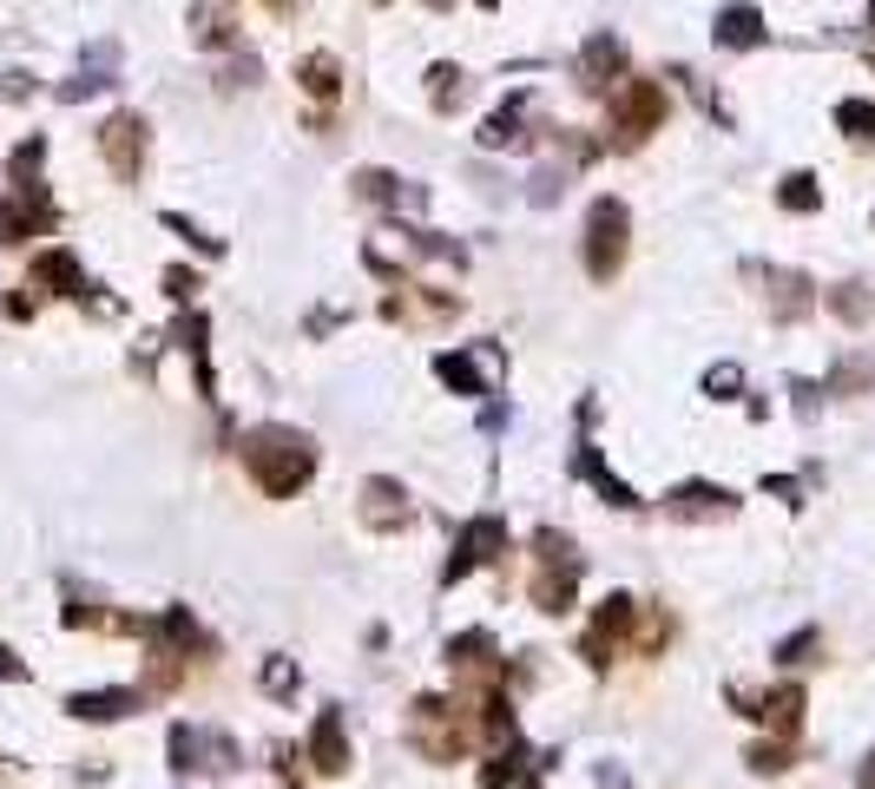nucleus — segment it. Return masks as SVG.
Returning <instances> with one entry per match:
<instances>
[{
  "label": "nucleus",
  "instance_id": "20e7f679",
  "mask_svg": "<svg viewBox=\"0 0 875 789\" xmlns=\"http://www.w3.org/2000/svg\"><path fill=\"white\" fill-rule=\"evenodd\" d=\"M494 553H507V520H494V514H481V520H468V527L455 533V553H448V566H441V579L455 586V579H468L474 566H487Z\"/></svg>",
  "mask_w": 875,
  "mask_h": 789
},
{
  "label": "nucleus",
  "instance_id": "f8f14e48",
  "mask_svg": "<svg viewBox=\"0 0 875 789\" xmlns=\"http://www.w3.org/2000/svg\"><path fill=\"white\" fill-rule=\"evenodd\" d=\"M573 474H580V481H593V487H599L619 514H639V507H646V500H639V494H632V487H626V481H619V474L593 454V448H580V454H573Z\"/></svg>",
  "mask_w": 875,
  "mask_h": 789
},
{
  "label": "nucleus",
  "instance_id": "423d86ee",
  "mask_svg": "<svg viewBox=\"0 0 875 789\" xmlns=\"http://www.w3.org/2000/svg\"><path fill=\"white\" fill-rule=\"evenodd\" d=\"M586 270L606 283L613 270H619V257H626V204H613V198H599L593 204V224H586Z\"/></svg>",
  "mask_w": 875,
  "mask_h": 789
},
{
  "label": "nucleus",
  "instance_id": "0eeeda50",
  "mask_svg": "<svg viewBox=\"0 0 875 789\" xmlns=\"http://www.w3.org/2000/svg\"><path fill=\"white\" fill-rule=\"evenodd\" d=\"M632 619H639V606H632L626 593H613V599L599 606V619H593V632L580 639V658H586L593 672H606V665H613V652L626 645V632H632Z\"/></svg>",
  "mask_w": 875,
  "mask_h": 789
},
{
  "label": "nucleus",
  "instance_id": "aec40b11",
  "mask_svg": "<svg viewBox=\"0 0 875 789\" xmlns=\"http://www.w3.org/2000/svg\"><path fill=\"white\" fill-rule=\"evenodd\" d=\"M784 204L790 211H817V178H790L784 184Z\"/></svg>",
  "mask_w": 875,
  "mask_h": 789
},
{
  "label": "nucleus",
  "instance_id": "b1692460",
  "mask_svg": "<svg viewBox=\"0 0 875 789\" xmlns=\"http://www.w3.org/2000/svg\"><path fill=\"white\" fill-rule=\"evenodd\" d=\"M863 789H875V757H870V764H863Z\"/></svg>",
  "mask_w": 875,
  "mask_h": 789
},
{
  "label": "nucleus",
  "instance_id": "1a4fd4ad",
  "mask_svg": "<svg viewBox=\"0 0 875 789\" xmlns=\"http://www.w3.org/2000/svg\"><path fill=\"white\" fill-rule=\"evenodd\" d=\"M738 705H751V718H764L777 737H797V724H804V685H784V691H771V698H751V691H731Z\"/></svg>",
  "mask_w": 875,
  "mask_h": 789
},
{
  "label": "nucleus",
  "instance_id": "f257e3e1",
  "mask_svg": "<svg viewBox=\"0 0 875 789\" xmlns=\"http://www.w3.org/2000/svg\"><path fill=\"white\" fill-rule=\"evenodd\" d=\"M244 474H250L270 500H290L296 487H310L316 448H310L296 428H250V435H244Z\"/></svg>",
  "mask_w": 875,
  "mask_h": 789
},
{
  "label": "nucleus",
  "instance_id": "7ed1b4c3",
  "mask_svg": "<svg viewBox=\"0 0 875 789\" xmlns=\"http://www.w3.org/2000/svg\"><path fill=\"white\" fill-rule=\"evenodd\" d=\"M455 711H461V705H448V698H415V711H408V744H415L428 764L468 757L474 731H468V718H455Z\"/></svg>",
  "mask_w": 875,
  "mask_h": 789
},
{
  "label": "nucleus",
  "instance_id": "9d476101",
  "mask_svg": "<svg viewBox=\"0 0 875 789\" xmlns=\"http://www.w3.org/2000/svg\"><path fill=\"white\" fill-rule=\"evenodd\" d=\"M310 764H316L323 777H343V770H349V731H343V711H323V718L310 724Z\"/></svg>",
  "mask_w": 875,
  "mask_h": 789
},
{
  "label": "nucleus",
  "instance_id": "6ab92c4d",
  "mask_svg": "<svg viewBox=\"0 0 875 789\" xmlns=\"http://www.w3.org/2000/svg\"><path fill=\"white\" fill-rule=\"evenodd\" d=\"M837 119H843V125H850L856 138H875V105H863V99H850V105H843Z\"/></svg>",
  "mask_w": 875,
  "mask_h": 789
},
{
  "label": "nucleus",
  "instance_id": "4be33fe9",
  "mask_svg": "<svg viewBox=\"0 0 875 789\" xmlns=\"http://www.w3.org/2000/svg\"><path fill=\"white\" fill-rule=\"evenodd\" d=\"M751 770H784V744H758L751 751Z\"/></svg>",
  "mask_w": 875,
  "mask_h": 789
},
{
  "label": "nucleus",
  "instance_id": "dca6fc26",
  "mask_svg": "<svg viewBox=\"0 0 875 789\" xmlns=\"http://www.w3.org/2000/svg\"><path fill=\"white\" fill-rule=\"evenodd\" d=\"M435 369H441V382H448V388H461V395H481V375H474V362H468V356H441Z\"/></svg>",
  "mask_w": 875,
  "mask_h": 789
},
{
  "label": "nucleus",
  "instance_id": "9b49d317",
  "mask_svg": "<svg viewBox=\"0 0 875 789\" xmlns=\"http://www.w3.org/2000/svg\"><path fill=\"white\" fill-rule=\"evenodd\" d=\"M362 520H369L375 533L408 527V494H402L395 481H369V487H362Z\"/></svg>",
  "mask_w": 875,
  "mask_h": 789
},
{
  "label": "nucleus",
  "instance_id": "4468645a",
  "mask_svg": "<svg viewBox=\"0 0 875 789\" xmlns=\"http://www.w3.org/2000/svg\"><path fill=\"white\" fill-rule=\"evenodd\" d=\"M132 705H138L132 691H99V698H72V711H79V718H125Z\"/></svg>",
  "mask_w": 875,
  "mask_h": 789
},
{
  "label": "nucleus",
  "instance_id": "a211bd4d",
  "mask_svg": "<svg viewBox=\"0 0 875 789\" xmlns=\"http://www.w3.org/2000/svg\"><path fill=\"white\" fill-rule=\"evenodd\" d=\"M263 691H270V698H290V691H296V665H290V658H270V665H263Z\"/></svg>",
  "mask_w": 875,
  "mask_h": 789
},
{
  "label": "nucleus",
  "instance_id": "39448f33",
  "mask_svg": "<svg viewBox=\"0 0 875 789\" xmlns=\"http://www.w3.org/2000/svg\"><path fill=\"white\" fill-rule=\"evenodd\" d=\"M171 770H211V777H231L237 770V751H231V737H217V731H198V724H178L171 731Z\"/></svg>",
  "mask_w": 875,
  "mask_h": 789
},
{
  "label": "nucleus",
  "instance_id": "ddd939ff",
  "mask_svg": "<svg viewBox=\"0 0 875 789\" xmlns=\"http://www.w3.org/2000/svg\"><path fill=\"white\" fill-rule=\"evenodd\" d=\"M448 672H461V678L494 672V639H487V632H461V639L448 645Z\"/></svg>",
  "mask_w": 875,
  "mask_h": 789
},
{
  "label": "nucleus",
  "instance_id": "f03ea898",
  "mask_svg": "<svg viewBox=\"0 0 875 789\" xmlns=\"http://www.w3.org/2000/svg\"><path fill=\"white\" fill-rule=\"evenodd\" d=\"M573 586H580V553H573V540L566 533H553V527H540L534 533V606L540 612H566L573 606Z\"/></svg>",
  "mask_w": 875,
  "mask_h": 789
},
{
  "label": "nucleus",
  "instance_id": "412c9836",
  "mask_svg": "<svg viewBox=\"0 0 875 789\" xmlns=\"http://www.w3.org/2000/svg\"><path fill=\"white\" fill-rule=\"evenodd\" d=\"M705 388H711L718 402H731V395H738V369H731V362H725V369H711V375H705Z\"/></svg>",
  "mask_w": 875,
  "mask_h": 789
},
{
  "label": "nucleus",
  "instance_id": "2eb2a0df",
  "mask_svg": "<svg viewBox=\"0 0 875 789\" xmlns=\"http://www.w3.org/2000/svg\"><path fill=\"white\" fill-rule=\"evenodd\" d=\"M718 40H725V46H751V40H758V13H751V7H731L725 26H718Z\"/></svg>",
  "mask_w": 875,
  "mask_h": 789
},
{
  "label": "nucleus",
  "instance_id": "5701e85b",
  "mask_svg": "<svg viewBox=\"0 0 875 789\" xmlns=\"http://www.w3.org/2000/svg\"><path fill=\"white\" fill-rule=\"evenodd\" d=\"M599 789H632V777H626V770H613V764H606V770H599Z\"/></svg>",
  "mask_w": 875,
  "mask_h": 789
},
{
  "label": "nucleus",
  "instance_id": "f3484780",
  "mask_svg": "<svg viewBox=\"0 0 875 789\" xmlns=\"http://www.w3.org/2000/svg\"><path fill=\"white\" fill-rule=\"evenodd\" d=\"M817 645H823V632H817V625H804L797 639H784V645H777V665H810V652H817Z\"/></svg>",
  "mask_w": 875,
  "mask_h": 789
},
{
  "label": "nucleus",
  "instance_id": "6e6552de",
  "mask_svg": "<svg viewBox=\"0 0 875 789\" xmlns=\"http://www.w3.org/2000/svg\"><path fill=\"white\" fill-rule=\"evenodd\" d=\"M731 507H738L731 487H711V481H685V487L665 494V514H672V520H725Z\"/></svg>",
  "mask_w": 875,
  "mask_h": 789
}]
</instances>
